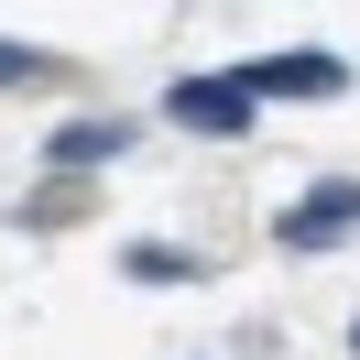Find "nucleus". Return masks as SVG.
<instances>
[{
    "mask_svg": "<svg viewBox=\"0 0 360 360\" xmlns=\"http://www.w3.org/2000/svg\"><path fill=\"white\" fill-rule=\"evenodd\" d=\"M349 349H360V328H349Z\"/></svg>",
    "mask_w": 360,
    "mask_h": 360,
    "instance_id": "7",
    "label": "nucleus"
},
{
    "mask_svg": "<svg viewBox=\"0 0 360 360\" xmlns=\"http://www.w3.org/2000/svg\"><path fill=\"white\" fill-rule=\"evenodd\" d=\"M120 142H131V120H66L55 131V164H110Z\"/></svg>",
    "mask_w": 360,
    "mask_h": 360,
    "instance_id": "4",
    "label": "nucleus"
},
{
    "mask_svg": "<svg viewBox=\"0 0 360 360\" xmlns=\"http://www.w3.org/2000/svg\"><path fill=\"white\" fill-rule=\"evenodd\" d=\"M251 88L262 98H338L349 66H338V55H273V66H251Z\"/></svg>",
    "mask_w": 360,
    "mask_h": 360,
    "instance_id": "3",
    "label": "nucleus"
},
{
    "mask_svg": "<svg viewBox=\"0 0 360 360\" xmlns=\"http://www.w3.org/2000/svg\"><path fill=\"white\" fill-rule=\"evenodd\" d=\"M360 229V186L338 175V186H306V197L284 207V251H338Z\"/></svg>",
    "mask_w": 360,
    "mask_h": 360,
    "instance_id": "2",
    "label": "nucleus"
},
{
    "mask_svg": "<svg viewBox=\"0 0 360 360\" xmlns=\"http://www.w3.org/2000/svg\"><path fill=\"white\" fill-rule=\"evenodd\" d=\"M120 273H131V284H175L186 251H120Z\"/></svg>",
    "mask_w": 360,
    "mask_h": 360,
    "instance_id": "5",
    "label": "nucleus"
},
{
    "mask_svg": "<svg viewBox=\"0 0 360 360\" xmlns=\"http://www.w3.org/2000/svg\"><path fill=\"white\" fill-rule=\"evenodd\" d=\"M251 110H262L251 77H175V88H164V120H175V131H207V142H240Z\"/></svg>",
    "mask_w": 360,
    "mask_h": 360,
    "instance_id": "1",
    "label": "nucleus"
},
{
    "mask_svg": "<svg viewBox=\"0 0 360 360\" xmlns=\"http://www.w3.org/2000/svg\"><path fill=\"white\" fill-rule=\"evenodd\" d=\"M33 77H44V55H33V44H0V88H33Z\"/></svg>",
    "mask_w": 360,
    "mask_h": 360,
    "instance_id": "6",
    "label": "nucleus"
}]
</instances>
